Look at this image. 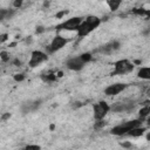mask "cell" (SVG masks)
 I'll return each instance as SVG.
<instances>
[{"label": "cell", "instance_id": "obj_23", "mask_svg": "<svg viewBox=\"0 0 150 150\" xmlns=\"http://www.w3.org/2000/svg\"><path fill=\"white\" fill-rule=\"evenodd\" d=\"M67 13H68V11H62V12H60V13L56 14V18L60 19V18H62V16H63L64 14H67Z\"/></svg>", "mask_w": 150, "mask_h": 150}, {"label": "cell", "instance_id": "obj_28", "mask_svg": "<svg viewBox=\"0 0 150 150\" xmlns=\"http://www.w3.org/2000/svg\"><path fill=\"white\" fill-rule=\"evenodd\" d=\"M146 120V123H148V127L150 128V117H148V118H145Z\"/></svg>", "mask_w": 150, "mask_h": 150}, {"label": "cell", "instance_id": "obj_18", "mask_svg": "<svg viewBox=\"0 0 150 150\" xmlns=\"http://www.w3.org/2000/svg\"><path fill=\"white\" fill-rule=\"evenodd\" d=\"M41 79H42L45 82H53V81L56 80V75H55V74H52V73H49V74H43V75H41Z\"/></svg>", "mask_w": 150, "mask_h": 150}, {"label": "cell", "instance_id": "obj_2", "mask_svg": "<svg viewBox=\"0 0 150 150\" xmlns=\"http://www.w3.org/2000/svg\"><path fill=\"white\" fill-rule=\"evenodd\" d=\"M144 118H136V120H131V121H127V122H123L121 124H117L115 125L111 130H110V134L111 135H115V136H124L127 135L132 128H136V127H139L142 125Z\"/></svg>", "mask_w": 150, "mask_h": 150}, {"label": "cell", "instance_id": "obj_1", "mask_svg": "<svg viewBox=\"0 0 150 150\" xmlns=\"http://www.w3.org/2000/svg\"><path fill=\"white\" fill-rule=\"evenodd\" d=\"M101 19L96 15H88L86 19H83V21L81 22V25L79 26L76 33L79 38H84L87 35H89L93 30H95L100 25H101Z\"/></svg>", "mask_w": 150, "mask_h": 150}, {"label": "cell", "instance_id": "obj_17", "mask_svg": "<svg viewBox=\"0 0 150 150\" xmlns=\"http://www.w3.org/2000/svg\"><path fill=\"white\" fill-rule=\"evenodd\" d=\"M148 115H150V105L148 104V105H144L139 111H138V117H141V118H146L148 117Z\"/></svg>", "mask_w": 150, "mask_h": 150}, {"label": "cell", "instance_id": "obj_7", "mask_svg": "<svg viewBox=\"0 0 150 150\" xmlns=\"http://www.w3.org/2000/svg\"><path fill=\"white\" fill-rule=\"evenodd\" d=\"M84 66H86V62H84V60L81 57V55L69 57V59L66 61V67H67L69 70H73V71H79V70L83 69Z\"/></svg>", "mask_w": 150, "mask_h": 150}, {"label": "cell", "instance_id": "obj_12", "mask_svg": "<svg viewBox=\"0 0 150 150\" xmlns=\"http://www.w3.org/2000/svg\"><path fill=\"white\" fill-rule=\"evenodd\" d=\"M40 104H41V100L29 101V102H26V103L22 105L21 110H22V112H23V114H27V112H30V111L36 110V109L40 107Z\"/></svg>", "mask_w": 150, "mask_h": 150}, {"label": "cell", "instance_id": "obj_21", "mask_svg": "<svg viewBox=\"0 0 150 150\" xmlns=\"http://www.w3.org/2000/svg\"><path fill=\"white\" fill-rule=\"evenodd\" d=\"M22 4H23V0H14L13 1V6L15 8H20L22 6Z\"/></svg>", "mask_w": 150, "mask_h": 150}, {"label": "cell", "instance_id": "obj_24", "mask_svg": "<svg viewBox=\"0 0 150 150\" xmlns=\"http://www.w3.org/2000/svg\"><path fill=\"white\" fill-rule=\"evenodd\" d=\"M121 145L123 146V148H131L132 145H131V143H129V142H124V143H121Z\"/></svg>", "mask_w": 150, "mask_h": 150}, {"label": "cell", "instance_id": "obj_13", "mask_svg": "<svg viewBox=\"0 0 150 150\" xmlns=\"http://www.w3.org/2000/svg\"><path fill=\"white\" fill-rule=\"evenodd\" d=\"M145 130H146V128L139 125V127L132 128V129L127 134V136H130V137H139V136H142V135L145 132Z\"/></svg>", "mask_w": 150, "mask_h": 150}, {"label": "cell", "instance_id": "obj_15", "mask_svg": "<svg viewBox=\"0 0 150 150\" xmlns=\"http://www.w3.org/2000/svg\"><path fill=\"white\" fill-rule=\"evenodd\" d=\"M122 2H123V0H107V4L111 12H116L120 8Z\"/></svg>", "mask_w": 150, "mask_h": 150}, {"label": "cell", "instance_id": "obj_8", "mask_svg": "<svg viewBox=\"0 0 150 150\" xmlns=\"http://www.w3.org/2000/svg\"><path fill=\"white\" fill-rule=\"evenodd\" d=\"M67 43H68V39L63 38L62 35H55L48 47V50H49V53H55V52L62 49Z\"/></svg>", "mask_w": 150, "mask_h": 150}, {"label": "cell", "instance_id": "obj_14", "mask_svg": "<svg viewBox=\"0 0 150 150\" xmlns=\"http://www.w3.org/2000/svg\"><path fill=\"white\" fill-rule=\"evenodd\" d=\"M137 76L142 80H150V67H141L137 71Z\"/></svg>", "mask_w": 150, "mask_h": 150}, {"label": "cell", "instance_id": "obj_27", "mask_svg": "<svg viewBox=\"0 0 150 150\" xmlns=\"http://www.w3.org/2000/svg\"><path fill=\"white\" fill-rule=\"evenodd\" d=\"M26 148H27V149H28V148H34V149H40V146H39V145H27Z\"/></svg>", "mask_w": 150, "mask_h": 150}, {"label": "cell", "instance_id": "obj_10", "mask_svg": "<svg viewBox=\"0 0 150 150\" xmlns=\"http://www.w3.org/2000/svg\"><path fill=\"white\" fill-rule=\"evenodd\" d=\"M136 105V103L134 101H123V102H116L111 105V110L115 112H123V111H130L134 109V107Z\"/></svg>", "mask_w": 150, "mask_h": 150}, {"label": "cell", "instance_id": "obj_9", "mask_svg": "<svg viewBox=\"0 0 150 150\" xmlns=\"http://www.w3.org/2000/svg\"><path fill=\"white\" fill-rule=\"evenodd\" d=\"M127 87H128L127 83H122V82L112 83V84L108 86V87L104 89V95H107V96H116V95H118L120 93H122Z\"/></svg>", "mask_w": 150, "mask_h": 150}, {"label": "cell", "instance_id": "obj_6", "mask_svg": "<svg viewBox=\"0 0 150 150\" xmlns=\"http://www.w3.org/2000/svg\"><path fill=\"white\" fill-rule=\"evenodd\" d=\"M48 60V54L42 52V50H33L28 61V66L30 68H35L38 66H40L41 63L46 62Z\"/></svg>", "mask_w": 150, "mask_h": 150}, {"label": "cell", "instance_id": "obj_3", "mask_svg": "<svg viewBox=\"0 0 150 150\" xmlns=\"http://www.w3.org/2000/svg\"><path fill=\"white\" fill-rule=\"evenodd\" d=\"M134 68H135V64L131 61L127 59H122L114 63V70L111 71V75H125L131 73Z\"/></svg>", "mask_w": 150, "mask_h": 150}, {"label": "cell", "instance_id": "obj_11", "mask_svg": "<svg viewBox=\"0 0 150 150\" xmlns=\"http://www.w3.org/2000/svg\"><path fill=\"white\" fill-rule=\"evenodd\" d=\"M120 47H121V45H120L118 41H110L109 43H107V45L101 46L100 48H97L96 52L102 53V54H112L116 50H118Z\"/></svg>", "mask_w": 150, "mask_h": 150}, {"label": "cell", "instance_id": "obj_29", "mask_svg": "<svg viewBox=\"0 0 150 150\" xmlns=\"http://www.w3.org/2000/svg\"><path fill=\"white\" fill-rule=\"evenodd\" d=\"M146 139H149V141H150V132L146 135Z\"/></svg>", "mask_w": 150, "mask_h": 150}, {"label": "cell", "instance_id": "obj_5", "mask_svg": "<svg viewBox=\"0 0 150 150\" xmlns=\"http://www.w3.org/2000/svg\"><path fill=\"white\" fill-rule=\"evenodd\" d=\"M111 109V107L104 102V101H98L97 103H95L93 105V111H94V118L96 121L103 120L105 117V115L109 112V110Z\"/></svg>", "mask_w": 150, "mask_h": 150}, {"label": "cell", "instance_id": "obj_16", "mask_svg": "<svg viewBox=\"0 0 150 150\" xmlns=\"http://www.w3.org/2000/svg\"><path fill=\"white\" fill-rule=\"evenodd\" d=\"M14 14H15V9H1V12H0V19L1 20L11 19Z\"/></svg>", "mask_w": 150, "mask_h": 150}, {"label": "cell", "instance_id": "obj_25", "mask_svg": "<svg viewBox=\"0 0 150 150\" xmlns=\"http://www.w3.org/2000/svg\"><path fill=\"white\" fill-rule=\"evenodd\" d=\"M8 38V34H1V42H5Z\"/></svg>", "mask_w": 150, "mask_h": 150}, {"label": "cell", "instance_id": "obj_26", "mask_svg": "<svg viewBox=\"0 0 150 150\" xmlns=\"http://www.w3.org/2000/svg\"><path fill=\"white\" fill-rule=\"evenodd\" d=\"M42 32H45V28L43 27H36V33H42Z\"/></svg>", "mask_w": 150, "mask_h": 150}, {"label": "cell", "instance_id": "obj_4", "mask_svg": "<svg viewBox=\"0 0 150 150\" xmlns=\"http://www.w3.org/2000/svg\"><path fill=\"white\" fill-rule=\"evenodd\" d=\"M83 19L84 18H82V16H73V18L67 19L63 22L59 23L55 27V29L56 30H69V32L70 30H77V28L81 25V22L83 21Z\"/></svg>", "mask_w": 150, "mask_h": 150}, {"label": "cell", "instance_id": "obj_20", "mask_svg": "<svg viewBox=\"0 0 150 150\" xmlns=\"http://www.w3.org/2000/svg\"><path fill=\"white\" fill-rule=\"evenodd\" d=\"M1 60L4 61V62H6V61H8L9 60V55H8V53L7 52H1Z\"/></svg>", "mask_w": 150, "mask_h": 150}, {"label": "cell", "instance_id": "obj_19", "mask_svg": "<svg viewBox=\"0 0 150 150\" xmlns=\"http://www.w3.org/2000/svg\"><path fill=\"white\" fill-rule=\"evenodd\" d=\"M81 55V57L84 60V62L87 63V62H89V61H91V59H93V56H91V53H82V54H80Z\"/></svg>", "mask_w": 150, "mask_h": 150}, {"label": "cell", "instance_id": "obj_22", "mask_svg": "<svg viewBox=\"0 0 150 150\" xmlns=\"http://www.w3.org/2000/svg\"><path fill=\"white\" fill-rule=\"evenodd\" d=\"M14 80L15 81H22V80H25V75L23 74H16V75H14Z\"/></svg>", "mask_w": 150, "mask_h": 150}]
</instances>
